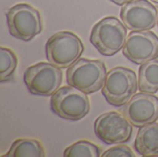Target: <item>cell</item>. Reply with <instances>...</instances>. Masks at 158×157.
I'll use <instances>...</instances> for the list:
<instances>
[{
    "instance_id": "cell-1",
    "label": "cell",
    "mask_w": 158,
    "mask_h": 157,
    "mask_svg": "<svg viewBox=\"0 0 158 157\" xmlns=\"http://www.w3.org/2000/svg\"><path fill=\"white\" fill-rule=\"evenodd\" d=\"M128 35V28L116 17H106L94 25L90 42L106 56H112L122 50Z\"/></svg>"
},
{
    "instance_id": "cell-2",
    "label": "cell",
    "mask_w": 158,
    "mask_h": 157,
    "mask_svg": "<svg viewBox=\"0 0 158 157\" xmlns=\"http://www.w3.org/2000/svg\"><path fill=\"white\" fill-rule=\"evenodd\" d=\"M107 74L104 61L80 58L67 70V83L87 94L103 88Z\"/></svg>"
},
{
    "instance_id": "cell-3",
    "label": "cell",
    "mask_w": 158,
    "mask_h": 157,
    "mask_svg": "<svg viewBox=\"0 0 158 157\" xmlns=\"http://www.w3.org/2000/svg\"><path fill=\"white\" fill-rule=\"evenodd\" d=\"M137 89L136 73L125 67H116L107 71L102 94L109 105L120 107L132 98Z\"/></svg>"
},
{
    "instance_id": "cell-4",
    "label": "cell",
    "mask_w": 158,
    "mask_h": 157,
    "mask_svg": "<svg viewBox=\"0 0 158 157\" xmlns=\"http://www.w3.org/2000/svg\"><path fill=\"white\" fill-rule=\"evenodd\" d=\"M84 45L75 33L59 31L53 34L45 43L47 60L60 68H67L81 56Z\"/></svg>"
},
{
    "instance_id": "cell-5",
    "label": "cell",
    "mask_w": 158,
    "mask_h": 157,
    "mask_svg": "<svg viewBox=\"0 0 158 157\" xmlns=\"http://www.w3.org/2000/svg\"><path fill=\"white\" fill-rule=\"evenodd\" d=\"M50 107L59 118L78 121L88 115L91 104L87 93L69 85L59 88L51 96Z\"/></svg>"
},
{
    "instance_id": "cell-6",
    "label": "cell",
    "mask_w": 158,
    "mask_h": 157,
    "mask_svg": "<svg viewBox=\"0 0 158 157\" xmlns=\"http://www.w3.org/2000/svg\"><path fill=\"white\" fill-rule=\"evenodd\" d=\"M9 33L23 42H29L41 33L43 22L38 9L29 4H17L6 12Z\"/></svg>"
},
{
    "instance_id": "cell-7",
    "label": "cell",
    "mask_w": 158,
    "mask_h": 157,
    "mask_svg": "<svg viewBox=\"0 0 158 157\" xmlns=\"http://www.w3.org/2000/svg\"><path fill=\"white\" fill-rule=\"evenodd\" d=\"M62 79L61 68L50 62H40L28 67L23 75L28 91L40 96H52L59 89Z\"/></svg>"
},
{
    "instance_id": "cell-8",
    "label": "cell",
    "mask_w": 158,
    "mask_h": 157,
    "mask_svg": "<svg viewBox=\"0 0 158 157\" xmlns=\"http://www.w3.org/2000/svg\"><path fill=\"white\" fill-rule=\"evenodd\" d=\"M132 126L123 114L111 111L100 115L95 119L94 133L100 141L106 144H119L131 140Z\"/></svg>"
},
{
    "instance_id": "cell-9",
    "label": "cell",
    "mask_w": 158,
    "mask_h": 157,
    "mask_svg": "<svg viewBox=\"0 0 158 157\" xmlns=\"http://www.w3.org/2000/svg\"><path fill=\"white\" fill-rule=\"evenodd\" d=\"M122 53L130 61L143 65L158 57V36L150 31H131Z\"/></svg>"
},
{
    "instance_id": "cell-10",
    "label": "cell",
    "mask_w": 158,
    "mask_h": 157,
    "mask_svg": "<svg viewBox=\"0 0 158 157\" xmlns=\"http://www.w3.org/2000/svg\"><path fill=\"white\" fill-rule=\"evenodd\" d=\"M120 19L131 31H149L158 21V10L148 0H133L122 6Z\"/></svg>"
},
{
    "instance_id": "cell-11",
    "label": "cell",
    "mask_w": 158,
    "mask_h": 157,
    "mask_svg": "<svg viewBox=\"0 0 158 157\" xmlns=\"http://www.w3.org/2000/svg\"><path fill=\"white\" fill-rule=\"evenodd\" d=\"M122 114L137 128L158 119V97L147 93L134 94L122 108Z\"/></svg>"
},
{
    "instance_id": "cell-12",
    "label": "cell",
    "mask_w": 158,
    "mask_h": 157,
    "mask_svg": "<svg viewBox=\"0 0 158 157\" xmlns=\"http://www.w3.org/2000/svg\"><path fill=\"white\" fill-rule=\"evenodd\" d=\"M134 147L142 156H158V123H150L140 128Z\"/></svg>"
},
{
    "instance_id": "cell-13",
    "label": "cell",
    "mask_w": 158,
    "mask_h": 157,
    "mask_svg": "<svg viewBox=\"0 0 158 157\" xmlns=\"http://www.w3.org/2000/svg\"><path fill=\"white\" fill-rule=\"evenodd\" d=\"M45 153L41 142L35 139L22 138L16 140L8 152L2 157H44Z\"/></svg>"
},
{
    "instance_id": "cell-14",
    "label": "cell",
    "mask_w": 158,
    "mask_h": 157,
    "mask_svg": "<svg viewBox=\"0 0 158 157\" xmlns=\"http://www.w3.org/2000/svg\"><path fill=\"white\" fill-rule=\"evenodd\" d=\"M138 89L143 93L155 94L158 92V59L141 65L139 68Z\"/></svg>"
},
{
    "instance_id": "cell-15",
    "label": "cell",
    "mask_w": 158,
    "mask_h": 157,
    "mask_svg": "<svg viewBox=\"0 0 158 157\" xmlns=\"http://www.w3.org/2000/svg\"><path fill=\"white\" fill-rule=\"evenodd\" d=\"M18 66L16 54L9 48L0 47V82L12 80Z\"/></svg>"
},
{
    "instance_id": "cell-16",
    "label": "cell",
    "mask_w": 158,
    "mask_h": 157,
    "mask_svg": "<svg viewBox=\"0 0 158 157\" xmlns=\"http://www.w3.org/2000/svg\"><path fill=\"white\" fill-rule=\"evenodd\" d=\"M64 157H99L101 149L89 141H79L64 150Z\"/></svg>"
},
{
    "instance_id": "cell-17",
    "label": "cell",
    "mask_w": 158,
    "mask_h": 157,
    "mask_svg": "<svg viewBox=\"0 0 158 157\" xmlns=\"http://www.w3.org/2000/svg\"><path fill=\"white\" fill-rule=\"evenodd\" d=\"M102 157H135L132 150L124 144L116 145L102 154Z\"/></svg>"
},
{
    "instance_id": "cell-18",
    "label": "cell",
    "mask_w": 158,
    "mask_h": 157,
    "mask_svg": "<svg viewBox=\"0 0 158 157\" xmlns=\"http://www.w3.org/2000/svg\"><path fill=\"white\" fill-rule=\"evenodd\" d=\"M110 1L113 2L114 4L118 5V6H123V5H125L129 2H131L133 0H110Z\"/></svg>"
},
{
    "instance_id": "cell-19",
    "label": "cell",
    "mask_w": 158,
    "mask_h": 157,
    "mask_svg": "<svg viewBox=\"0 0 158 157\" xmlns=\"http://www.w3.org/2000/svg\"><path fill=\"white\" fill-rule=\"evenodd\" d=\"M152 2H154V3H156V4H157L158 5V0H151Z\"/></svg>"
},
{
    "instance_id": "cell-20",
    "label": "cell",
    "mask_w": 158,
    "mask_h": 157,
    "mask_svg": "<svg viewBox=\"0 0 158 157\" xmlns=\"http://www.w3.org/2000/svg\"><path fill=\"white\" fill-rule=\"evenodd\" d=\"M157 24H158V21H157Z\"/></svg>"
}]
</instances>
